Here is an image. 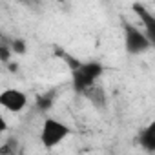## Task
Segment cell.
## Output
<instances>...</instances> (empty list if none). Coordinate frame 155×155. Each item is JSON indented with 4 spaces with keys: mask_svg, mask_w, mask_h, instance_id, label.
Wrapping results in <instances>:
<instances>
[{
    "mask_svg": "<svg viewBox=\"0 0 155 155\" xmlns=\"http://www.w3.org/2000/svg\"><path fill=\"white\" fill-rule=\"evenodd\" d=\"M26 104H28V95L17 88H8L0 93V106L8 111L18 113L26 108Z\"/></svg>",
    "mask_w": 155,
    "mask_h": 155,
    "instance_id": "277c9868",
    "label": "cell"
},
{
    "mask_svg": "<svg viewBox=\"0 0 155 155\" xmlns=\"http://www.w3.org/2000/svg\"><path fill=\"white\" fill-rule=\"evenodd\" d=\"M71 73H73V90L77 93L84 95V91L88 88H91L93 84H97L99 77L104 73V68H102L101 62L91 60V62H82L79 68L73 69Z\"/></svg>",
    "mask_w": 155,
    "mask_h": 155,
    "instance_id": "6da1fadb",
    "label": "cell"
},
{
    "mask_svg": "<svg viewBox=\"0 0 155 155\" xmlns=\"http://www.w3.org/2000/svg\"><path fill=\"white\" fill-rule=\"evenodd\" d=\"M84 97H86L95 108H99V110H102V108L106 106V93H104V90H102L101 86H97V84H93L91 88H88V90L84 91Z\"/></svg>",
    "mask_w": 155,
    "mask_h": 155,
    "instance_id": "8992f818",
    "label": "cell"
},
{
    "mask_svg": "<svg viewBox=\"0 0 155 155\" xmlns=\"http://www.w3.org/2000/svg\"><path fill=\"white\" fill-rule=\"evenodd\" d=\"M11 49H13V53H17V55H24L26 53V42L22 40V38H15V40H11Z\"/></svg>",
    "mask_w": 155,
    "mask_h": 155,
    "instance_id": "9c48e42d",
    "label": "cell"
},
{
    "mask_svg": "<svg viewBox=\"0 0 155 155\" xmlns=\"http://www.w3.org/2000/svg\"><path fill=\"white\" fill-rule=\"evenodd\" d=\"M57 2H64V0H57Z\"/></svg>",
    "mask_w": 155,
    "mask_h": 155,
    "instance_id": "8fae6325",
    "label": "cell"
},
{
    "mask_svg": "<svg viewBox=\"0 0 155 155\" xmlns=\"http://www.w3.org/2000/svg\"><path fill=\"white\" fill-rule=\"evenodd\" d=\"M139 144H140L146 151H155V120L150 122V124L142 130V133H140V137H139Z\"/></svg>",
    "mask_w": 155,
    "mask_h": 155,
    "instance_id": "52a82bcc",
    "label": "cell"
},
{
    "mask_svg": "<svg viewBox=\"0 0 155 155\" xmlns=\"http://www.w3.org/2000/svg\"><path fill=\"white\" fill-rule=\"evenodd\" d=\"M71 131H69V128L64 124V122H60V120H57V119H46L44 120V124H42V131H40V140H42V144H44V148H48V150H51V148H55V146H58L68 135H69Z\"/></svg>",
    "mask_w": 155,
    "mask_h": 155,
    "instance_id": "7a4b0ae2",
    "label": "cell"
},
{
    "mask_svg": "<svg viewBox=\"0 0 155 155\" xmlns=\"http://www.w3.org/2000/svg\"><path fill=\"white\" fill-rule=\"evenodd\" d=\"M124 44L130 55H140L151 48V42L146 37V33H142L140 29H137L128 22H124Z\"/></svg>",
    "mask_w": 155,
    "mask_h": 155,
    "instance_id": "3957f363",
    "label": "cell"
},
{
    "mask_svg": "<svg viewBox=\"0 0 155 155\" xmlns=\"http://www.w3.org/2000/svg\"><path fill=\"white\" fill-rule=\"evenodd\" d=\"M53 93H46V95H40L38 99H37V108L40 110V111H48L49 108H51V104H53V97H51Z\"/></svg>",
    "mask_w": 155,
    "mask_h": 155,
    "instance_id": "ba28073f",
    "label": "cell"
},
{
    "mask_svg": "<svg viewBox=\"0 0 155 155\" xmlns=\"http://www.w3.org/2000/svg\"><path fill=\"white\" fill-rule=\"evenodd\" d=\"M133 11H135V15L139 17V20L142 22L146 37L150 38L151 46L155 48V17H153L144 6H140V4H133Z\"/></svg>",
    "mask_w": 155,
    "mask_h": 155,
    "instance_id": "5b68a950",
    "label": "cell"
},
{
    "mask_svg": "<svg viewBox=\"0 0 155 155\" xmlns=\"http://www.w3.org/2000/svg\"><path fill=\"white\" fill-rule=\"evenodd\" d=\"M11 46L8 44H2V48H0V58H2V62H9V57H11Z\"/></svg>",
    "mask_w": 155,
    "mask_h": 155,
    "instance_id": "30bf717a",
    "label": "cell"
}]
</instances>
